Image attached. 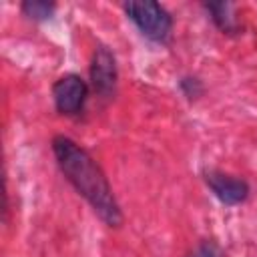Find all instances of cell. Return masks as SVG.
Segmentation results:
<instances>
[{
  "label": "cell",
  "instance_id": "1",
  "mask_svg": "<svg viewBox=\"0 0 257 257\" xmlns=\"http://www.w3.org/2000/svg\"><path fill=\"white\" fill-rule=\"evenodd\" d=\"M52 155L64 179L90 205L98 219L108 227H120L122 213L114 199L110 183L98 163L88 155V151L70 137L56 135L52 139Z\"/></svg>",
  "mask_w": 257,
  "mask_h": 257
},
{
  "label": "cell",
  "instance_id": "2",
  "mask_svg": "<svg viewBox=\"0 0 257 257\" xmlns=\"http://www.w3.org/2000/svg\"><path fill=\"white\" fill-rule=\"evenodd\" d=\"M124 14L128 20L153 42H169L173 32V18L171 14L155 0H131L124 4Z\"/></svg>",
  "mask_w": 257,
  "mask_h": 257
},
{
  "label": "cell",
  "instance_id": "3",
  "mask_svg": "<svg viewBox=\"0 0 257 257\" xmlns=\"http://www.w3.org/2000/svg\"><path fill=\"white\" fill-rule=\"evenodd\" d=\"M88 84L80 74H64L52 84V100L60 114H78L86 102Z\"/></svg>",
  "mask_w": 257,
  "mask_h": 257
},
{
  "label": "cell",
  "instance_id": "4",
  "mask_svg": "<svg viewBox=\"0 0 257 257\" xmlns=\"http://www.w3.org/2000/svg\"><path fill=\"white\" fill-rule=\"evenodd\" d=\"M116 78H118V70H116L114 54L106 46L98 44L94 48L92 60H90L92 90L102 98H110L114 94V88H116Z\"/></svg>",
  "mask_w": 257,
  "mask_h": 257
},
{
  "label": "cell",
  "instance_id": "5",
  "mask_svg": "<svg viewBox=\"0 0 257 257\" xmlns=\"http://www.w3.org/2000/svg\"><path fill=\"white\" fill-rule=\"evenodd\" d=\"M205 183L223 205H241L249 197V183L245 179L221 171H205Z\"/></svg>",
  "mask_w": 257,
  "mask_h": 257
},
{
  "label": "cell",
  "instance_id": "6",
  "mask_svg": "<svg viewBox=\"0 0 257 257\" xmlns=\"http://www.w3.org/2000/svg\"><path fill=\"white\" fill-rule=\"evenodd\" d=\"M207 12L211 14V20L215 26L225 32V34H237L239 32V22L235 16V8L229 2H207L205 4Z\"/></svg>",
  "mask_w": 257,
  "mask_h": 257
},
{
  "label": "cell",
  "instance_id": "7",
  "mask_svg": "<svg viewBox=\"0 0 257 257\" xmlns=\"http://www.w3.org/2000/svg\"><path fill=\"white\" fill-rule=\"evenodd\" d=\"M20 8H22L24 16H28L30 20H36V22L48 20L56 10L54 2H46V0H26V2H22Z\"/></svg>",
  "mask_w": 257,
  "mask_h": 257
},
{
  "label": "cell",
  "instance_id": "8",
  "mask_svg": "<svg viewBox=\"0 0 257 257\" xmlns=\"http://www.w3.org/2000/svg\"><path fill=\"white\" fill-rule=\"evenodd\" d=\"M179 88H181V92H183L189 100L199 98V96L203 94V84H201V80L195 78V76H183V78L179 80Z\"/></svg>",
  "mask_w": 257,
  "mask_h": 257
},
{
  "label": "cell",
  "instance_id": "9",
  "mask_svg": "<svg viewBox=\"0 0 257 257\" xmlns=\"http://www.w3.org/2000/svg\"><path fill=\"white\" fill-rule=\"evenodd\" d=\"M187 257H221V255H219V249H217L211 241H203V243H199Z\"/></svg>",
  "mask_w": 257,
  "mask_h": 257
}]
</instances>
